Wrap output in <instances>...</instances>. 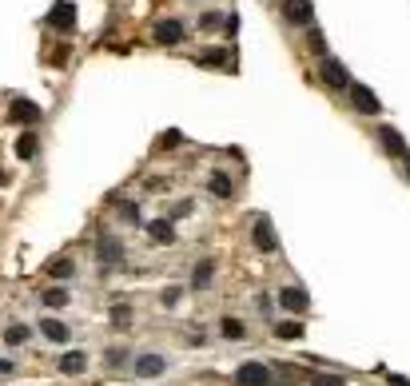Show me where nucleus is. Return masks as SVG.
Returning <instances> with one entry per match:
<instances>
[{
	"instance_id": "obj_1",
	"label": "nucleus",
	"mask_w": 410,
	"mask_h": 386,
	"mask_svg": "<svg viewBox=\"0 0 410 386\" xmlns=\"http://www.w3.org/2000/svg\"><path fill=\"white\" fill-rule=\"evenodd\" d=\"M96 263L100 267H124L127 263V247L124 239L116 235V231H108V227H96Z\"/></svg>"
},
{
	"instance_id": "obj_2",
	"label": "nucleus",
	"mask_w": 410,
	"mask_h": 386,
	"mask_svg": "<svg viewBox=\"0 0 410 386\" xmlns=\"http://www.w3.org/2000/svg\"><path fill=\"white\" fill-rule=\"evenodd\" d=\"M168 367H172V362H168L163 351H136V358H132V374L143 378V383H148V378H159Z\"/></svg>"
},
{
	"instance_id": "obj_3",
	"label": "nucleus",
	"mask_w": 410,
	"mask_h": 386,
	"mask_svg": "<svg viewBox=\"0 0 410 386\" xmlns=\"http://www.w3.org/2000/svg\"><path fill=\"white\" fill-rule=\"evenodd\" d=\"M275 303L291 311V315H311V295L299 287V283H283V287H275Z\"/></svg>"
},
{
	"instance_id": "obj_4",
	"label": "nucleus",
	"mask_w": 410,
	"mask_h": 386,
	"mask_svg": "<svg viewBox=\"0 0 410 386\" xmlns=\"http://www.w3.org/2000/svg\"><path fill=\"white\" fill-rule=\"evenodd\" d=\"M319 80L327 84V88H335V92H347L350 68L343 64V60H335V56H323V60H319Z\"/></svg>"
},
{
	"instance_id": "obj_5",
	"label": "nucleus",
	"mask_w": 410,
	"mask_h": 386,
	"mask_svg": "<svg viewBox=\"0 0 410 386\" xmlns=\"http://www.w3.org/2000/svg\"><path fill=\"white\" fill-rule=\"evenodd\" d=\"M251 247L259 255H279V235H275V223L267 215H259L251 223Z\"/></svg>"
},
{
	"instance_id": "obj_6",
	"label": "nucleus",
	"mask_w": 410,
	"mask_h": 386,
	"mask_svg": "<svg viewBox=\"0 0 410 386\" xmlns=\"http://www.w3.org/2000/svg\"><path fill=\"white\" fill-rule=\"evenodd\" d=\"M347 100H350V108H355L359 116H379L382 112V100L375 96V88H366V84H359V80H350Z\"/></svg>"
},
{
	"instance_id": "obj_7",
	"label": "nucleus",
	"mask_w": 410,
	"mask_h": 386,
	"mask_svg": "<svg viewBox=\"0 0 410 386\" xmlns=\"http://www.w3.org/2000/svg\"><path fill=\"white\" fill-rule=\"evenodd\" d=\"M271 383H275V370L267 362H243L231 374V386H271Z\"/></svg>"
},
{
	"instance_id": "obj_8",
	"label": "nucleus",
	"mask_w": 410,
	"mask_h": 386,
	"mask_svg": "<svg viewBox=\"0 0 410 386\" xmlns=\"http://www.w3.org/2000/svg\"><path fill=\"white\" fill-rule=\"evenodd\" d=\"M152 40H156V44H163V48H175V44H184V40H188V24H184V20H156V24H152Z\"/></svg>"
},
{
	"instance_id": "obj_9",
	"label": "nucleus",
	"mask_w": 410,
	"mask_h": 386,
	"mask_svg": "<svg viewBox=\"0 0 410 386\" xmlns=\"http://www.w3.org/2000/svg\"><path fill=\"white\" fill-rule=\"evenodd\" d=\"M375 136H379L382 151H386L391 160H407V156H410V147H407V140H402V131H398V128H391V124H379V128H375Z\"/></svg>"
},
{
	"instance_id": "obj_10",
	"label": "nucleus",
	"mask_w": 410,
	"mask_h": 386,
	"mask_svg": "<svg viewBox=\"0 0 410 386\" xmlns=\"http://www.w3.org/2000/svg\"><path fill=\"white\" fill-rule=\"evenodd\" d=\"M48 28H56V33H76V4H72V0H56V4L48 8Z\"/></svg>"
},
{
	"instance_id": "obj_11",
	"label": "nucleus",
	"mask_w": 410,
	"mask_h": 386,
	"mask_svg": "<svg viewBox=\"0 0 410 386\" xmlns=\"http://www.w3.org/2000/svg\"><path fill=\"white\" fill-rule=\"evenodd\" d=\"M283 20L295 28H311L315 24V4L311 0H283Z\"/></svg>"
},
{
	"instance_id": "obj_12",
	"label": "nucleus",
	"mask_w": 410,
	"mask_h": 386,
	"mask_svg": "<svg viewBox=\"0 0 410 386\" xmlns=\"http://www.w3.org/2000/svg\"><path fill=\"white\" fill-rule=\"evenodd\" d=\"M211 283H215V255L195 259V267H191L188 287H191V291H211Z\"/></svg>"
},
{
	"instance_id": "obj_13",
	"label": "nucleus",
	"mask_w": 410,
	"mask_h": 386,
	"mask_svg": "<svg viewBox=\"0 0 410 386\" xmlns=\"http://www.w3.org/2000/svg\"><path fill=\"white\" fill-rule=\"evenodd\" d=\"M40 108H36V104H32V100H24V96H16L12 104H8V120H12V124H24V128H32V124H40Z\"/></svg>"
},
{
	"instance_id": "obj_14",
	"label": "nucleus",
	"mask_w": 410,
	"mask_h": 386,
	"mask_svg": "<svg viewBox=\"0 0 410 386\" xmlns=\"http://www.w3.org/2000/svg\"><path fill=\"white\" fill-rule=\"evenodd\" d=\"M143 231H148V239L159 243V247H172V243L179 239V231H175L172 219H152V223H143Z\"/></svg>"
},
{
	"instance_id": "obj_15",
	"label": "nucleus",
	"mask_w": 410,
	"mask_h": 386,
	"mask_svg": "<svg viewBox=\"0 0 410 386\" xmlns=\"http://www.w3.org/2000/svg\"><path fill=\"white\" fill-rule=\"evenodd\" d=\"M56 370L68 374V378H76V374H88V351H64L56 358Z\"/></svg>"
},
{
	"instance_id": "obj_16",
	"label": "nucleus",
	"mask_w": 410,
	"mask_h": 386,
	"mask_svg": "<svg viewBox=\"0 0 410 386\" xmlns=\"http://www.w3.org/2000/svg\"><path fill=\"white\" fill-rule=\"evenodd\" d=\"M207 195H211V199H220V203H227V199L235 195L231 176H227V172H211V176H207Z\"/></svg>"
},
{
	"instance_id": "obj_17",
	"label": "nucleus",
	"mask_w": 410,
	"mask_h": 386,
	"mask_svg": "<svg viewBox=\"0 0 410 386\" xmlns=\"http://www.w3.org/2000/svg\"><path fill=\"white\" fill-rule=\"evenodd\" d=\"M132 358H136V351H132L127 342H112V347H104V362H108L112 370H127L132 367Z\"/></svg>"
},
{
	"instance_id": "obj_18",
	"label": "nucleus",
	"mask_w": 410,
	"mask_h": 386,
	"mask_svg": "<svg viewBox=\"0 0 410 386\" xmlns=\"http://www.w3.org/2000/svg\"><path fill=\"white\" fill-rule=\"evenodd\" d=\"M40 335H44L48 342H68V338H72V327L64 319H52V315H48V319H40Z\"/></svg>"
},
{
	"instance_id": "obj_19",
	"label": "nucleus",
	"mask_w": 410,
	"mask_h": 386,
	"mask_svg": "<svg viewBox=\"0 0 410 386\" xmlns=\"http://www.w3.org/2000/svg\"><path fill=\"white\" fill-rule=\"evenodd\" d=\"M220 335L227 342H243L247 338V322L239 319V315H220Z\"/></svg>"
},
{
	"instance_id": "obj_20",
	"label": "nucleus",
	"mask_w": 410,
	"mask_h": 386,
	"mask_svg": "<svg viewBox=\"0 0 410 386\" xmlns=\"http://www.w3.org/2000/svg\"><path fill=\"white\" fill-rule=\"evenodd\" d=\"M132 322H136V311H132L127 303H116L108 311V327H112V331H127Z\"/></svg>"
},
{
	"instance_id": "obj_21",
	"label": "nucleus",
	"mask_w": 410,
	"mask_h": 386,
	"mask_svg": "<svg viewBox=\"0 0 410 386\" xmlns=\"http://www.w3.org/2000/svg\"><path fill=\"white\" fill-rule=\"evenodd\" d=\"M68 299H72V295H68V287H44V291H40V303H44L48 311H60V306H68Z\"/></svg>"
},
{
	"instance_id": "obj_22",
	"label": "nucleus",
	"mask_w": 410,
	"mask_h": 386,
	"mask_svg": "<svg viewBox=\"0 0 410 386\" xmlns=\"http://www.w3.org/2000/svg\"><path fill=\"white\" fill-rule=\"evenodd\" d=\"M271 335L283 338V342H295V338H303V322H283V319H275V322H271Z\"/></svg>"
},
{
	"instance_id": "obj_23",
	"label": "nucleus",
	"mask_w": 410,
	"mask_h": 386,
	"mask_svg": "<svg viewBox=\"0 0 410 386\" xmlns=\"http://www.w3.org/2000/svg\"><path fill=\"white\" fill-rule=\"evenodd\" d=\"M36 151H40V140H36V131L28 128L16 140V156H20V160H36Z\"/></svg>"
},
{
	"instance_id": "obj_24",
	"label": "nucleus",
	"mask_w": 410,
	"mask_h": 386,
	"mask_svg": "<svg viewBox=\"0 0 410 386\" xmlns=\"http://www.w3.org/2000/svg\"><path fill=\"white\" fill-rule=\"evenodd\" d=\"M44 271H48V279H72V275H76V263L68 255H60V259H52Z\"/></svg>"
},
{
	"instance_id": "obj_25",
	"label": "nucleus",
	"mask_w": 410,
	"mask_h": 386,
	"mask_svg": "<svg viewBox=\"0 0 410 386\" xmlns=\"http://www.w3.org/2000/svg\"><path fill=\"white\" fill-rule=\"evenodd\" d=\"M311 386H347L343 370H311Z\"/></svg>"
},
{
	"instance_id": "obj_26",
	"label": "nucleus",
	"mask_w": 410,
	"mask_h": 386,
	"mask_svg": "<svg viewBox=\"0 0 410 386\" xmlns=\"http://www.w3.org/2000/svg\"><path fill=\"white\" fill-rule=\"evenodd\" d=\"M32 338V331L24 327V322H12V327H4V347H24Z\"/></svg>"
},
{
	"instance_id": "obj_27",
	"label": "nucleus",
	"mask_w": 410,
	"mask_h": 386,
	"mask_svg": "<svg viewBox=\"0 0 410 386\" xmlns=\"http://www.w3.org/2000/svg\"><path fill=\"white\" fill-rule=\"evenodd\" d=\"M184 291H188L184 283H168V287L159 291V303H163L168 311H172V306H179V303H184Z\"/></svg>"
},
{
	"instance_id": "obj_28",
	"label": "nucleus",
	"mask_w": 410,
	"mask_h": 386,
	"mask_svg": "<svg viewBox=\"0 0 410 386\" xmlns=\"http://www.w3.org/2000/svg\"><path fill=\"white\" fill-rule=\"evenodd\" d=\"M307 48H311V52H315V56H319V60H323V56H327V36H323V33H319V28H315V24H311V28H307Z\"/></svg>"
},
{
	"instance_id": "obj_29",
	"label": "nucleus",
	"mask_w": 410,
	"mask_h": 386,
	"mask_svg": "<svg viewBox=\"0 0 410 386\" xmlns=\"http://www.w3.org/2000/svg\"><path fill=\"white\" fill-rule=\"evenodd\" d=\"M227 60H231L227 52H204V56H199V64L204 68H227Z\"/></svg>"
},
{
	"instance_id": "obj_30",
	"label": "nucleus",
	"mask_w": 410,
	"mask_h": 386,
	"mask_svg": "<svg viewBox=\"0 0 410 386\" xmlns=\"http://www.w3.org/2000/svg\"><path fill=\"white\" fill-rule=\"evenodd\" d=\"M179 144H184V136H179V131H168V136L159 140V147H179Z\"/></svg>"
},
{
	"instance_id": "obj_31",
	"label": "nucleus",
	"mask_w": 410,
	"mask_h": 386,
	"mask_svg": "<svg viewBox=\"0 0 410 386\" xmlns=\"http://www.w3.org/2000/svg\"><path fill=\"white\" fill-rule=\"evenodd\" d=\"M199 24H204V28H220V24H223V17H220V12H207V17L199 20Z\"/></svg>"
},
{
	"instance_id": "obj_32",
	"label": "nucleus",
	"mask_w": 410,
	"mask_h": 386,
	"mask_svg": "<svg viewBox=\"0 0 410 386\" xmlns=\"http://www.w3.org/2000/svg\"><path fill=\"white\" fill-rule=\"evenodd\" d=\"M271 386H299V383H295V378H291V370L283 367V374H279V378H275Z\"/></svg>"
},
{
	"instance_id": "obj_33",
	"label": "nucleus",
	"mask_w": 410,
	"mask_h": 386,
	"mask_svg": "<svg viewBox=\"0 0 410 386\" xmlns=\"http://www.w3.org/2000/svg\"><path fill=\"white\" fill-rule=\"evenodd\" d=\"M8 374H16V362L12 358H0V378H8Z\"/></svg>"
},
{
	"instance_id": "obj_34",
	"label": "nucleus",
	"mask_w": 410,
	"mask_h": 386,
	"mask_svg": "<svg viewBox=\"0 0 410 386\" xmlns=\"http://www.w3.org/2000/svg\"><path fill=\"white\" fill-rule=\"evenodd\" d=\"M402 172H407V176H410V156H407V160H402Z\"/></svg>"
},
{
	"instance_id": "obj_35",
	"label": "nucleus",
	"mask_w": 410,
	"mask_h": 386,
	"mask_svg": "<svg viewBox=\"0 0 410 386\" xmlns=\"http://www.w3.org/2000/svg\"><path fill=\"white\" fill-rule=\"evenodd\" d=\"M0 183H4V172H0Z\"/></svg>"
}]
</instances>
